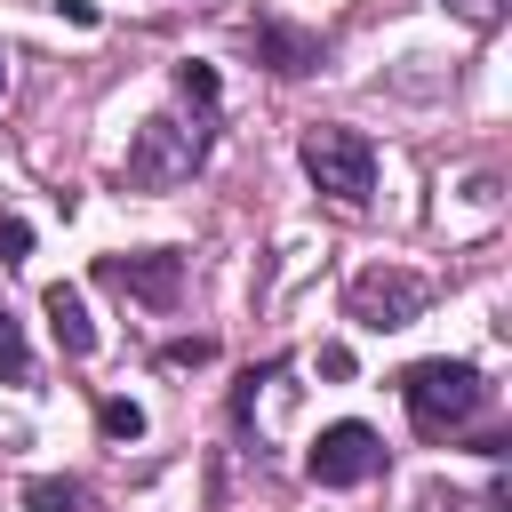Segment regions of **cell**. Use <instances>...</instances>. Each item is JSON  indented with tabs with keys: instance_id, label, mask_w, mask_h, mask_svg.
<instances>
[{
	"instance_id": "30bf717a",
	"label": "cell",
	"mask_w": 512,
	"mask_h": 512,
	"mask_svg": "<svg viewBox=\"0 0 512 512\" xmlns=\"http://www.w3.org/2000/svg\"><path fill=\"white\" fill-rule=\"evenodd\" d=\"M0 384H32V344H24V320L8 312V296H0Z\"/></svg>"
},
{
	"instance_id": "5b68a950",
	"label": "cell",
	"mask_w": 512,
	"mask_h": 512,
	"mask_svg": "<svg viewBox=\"0 0 512 512\" xmlns=\"http://www.w3.org/2000/svg\"><path fill=\"white\" fill-rule=\"evenodd\" d=\"M304 472H312L320 488H368V480L384 472V432H376V424H360V416L320 424V440H312Z\"/></svg>"
},
{
	"instance_id": "8992f818",
	"label": "cell",
	"mask_w": 512,
	"mask_h": 512,
	"mask_svg": "<svg viewBox=\"0 0 512 512\" xmlns=\"http://www.w3.org/2000/svg\"><path fill=\"white\" fill-rule=\"evenodd\" d=\"M96 280H104L112 296L152 304V312H176V296H184V256H176V248H144V256H96Z\"/></svg>"
},
{
	"instance_id": "52a82bcc",
	"label": "cell",
	"mask_w": 512,
	"mask_h": 512,
	"mask_svg": "<svg viewBox=\"0 0 512 512\" xmlns=\"http://www.w3.org/2000/svg\"><path fill=\"white\" fill-rule=\"evenodd\" d=\"M240 40H248V48H256V64H272L280 80H296V72H320V64H328V40H320V32H304V24H288V16H256Z\"/></svg>"
},
{
	"instance_id": "6da1fadb",
	"label": "cell",
	"mask_w": 512,
	"mask_h": 512,
	"mask_svg": "<svg viewBox=\"0 0 512 512\" xmlns=\"http://www.w3.org/2000/svg\"><path fill=\"white\" fill-rule=\"evenodd\" d=\"M208 152H216V64L184 56L176 64V104L152 112L136 128L128 160H120V192H176L208 168Z\"/></svg>"
},
{
	"instance_id": "5bb4252c",
	"label": "cell",
	"mask_w": 512,
	"mask_h": 512,
	"mask_svg": "<svg viewBox=\"0 0 512 512\" xmlns=\"http://www.w3.org/2000/svg\"><path fill=\"white\" fill-rule=\"evenodd\" d=\"M24 248H32V224L24 216H0V264H24Z\"/></svg>"
},
{
	"instance_id": "9a60e30c",
	"label": "cell",
	"mask_w": 512,
	"mask_h": 512,
	"mask_svg": "<svg viewBox=\"0 0 512 512\" xmlns=\"http://www.w3.org/2000/svg\"><path fill=\"white\" fill-rule=\"evenodd\" d=\"M0 96H8V48H0Z\"/></svg>"
},
{
	"instance_id": "ba28073f",
	"label": "cell",
	"mask_w": 512,
	"mask_h": 512,
	"mask_svg": "<svg viewBox=\"0 0 512 512\" xmlns=\"http://www.w3.org/2000/svg\"><path fill=\"white\" fill-rule=\"evenodd\" d=\"M40 312H48V336H56L64 360H88V352H96V320H88V304H80L72 280H56V288L40 296Z\"/></svg>"
},
{
	"instance_id": "277c9868",
	"label": "cell",
	"mask_w": 512,
	"mask_h": 512,
	"mask_svg": "<svg viewBox=\"0 0 512 512\" xmlns=\"http://www.w3.org/2000/svg\"><path fill=\"white\" fill-rule=\"evenodd\" d=\"M424 304H432V280L408 272V264H368V272H352V288H344V312H352V328H368V336H392V328L424 320Z\"/></svg>"
},
{
	"instance_id": "4fadbf2b",
	"label": "cell",
	"mask_w": 512,
	"mask_h": 512,
	"mask_svg": "<svg viewBox=\"0 0 512 512\" xmlns=\"http://www.w3.org/2000/svg\"><path fill=\"white\" fill-rule=\"evenodd\" d=\"M440 8H448V16H464L472 32H496V24H504V0H440Z\"/></svg>"
},
{
	"instance_id": "7a4b0ae2",
	"label": "cell",
	"mask_w": 512,
	"mask_h": 512,
	"mask_svg": "<svg viewBox=\"0 0 512 512\" xmlns=\"http://www.w3.org/2000/svg\"><path fill=\"white\" fill-rule=\"evenodd\" d=\"M400 400H408V424L424 432V440H448V432H464L480 408H488V376L472 368V360H416V368H400Z\"/></svg>"
},
{
	"instance_id": "9c48e42d",
	"label": "cell",
	"mask_w": 512,
	"mask_h": 512,
	"mask_svg": "<svg viewBox=\"0 0 512 512\" xmlns=\"http://www.w3.org/2000/svg\"><path fill=\"white\" fill-rule=\"evenodd\" d=\"M24 512H96V488L72 472H40V480H24Z\"/></svg>"
},
{
	"instance_id": "7c38bea8",
	"label": "cell",
	"mask_w": 512,
	"mask_h": 512,
	"mask_svg": "<svg viewBox=\"0 0 512 512\" xmlns=\"http://www.w3.org/2000/svg\"><path fill=\"white\" fill-rule=\"evenodd\" d=\"M200 360H216L208 336H176V344H160V368H200Z\"/></svg>"
},
{
	"instance_id": "8fae6325",
	"label": "cell",
	"mask_w": 512,
	"mask_h": 512,
	"mask_svg": "<svg viewBox=\"0 0 512 512\" xmlns=\"http://www.w3.org/2000/svg\"><path fill=\"white\" fill-rule=\"evenodd\" d=\"M96 424H104V440H144V408L136 400H96Z\"/></svg>"
},
{
	"instance_id": "3957f363",
	"label": "cell",
	"mask_w": 512,
	"mask_h": 512,
	"mask_svg": "<svg viewBox=\"0 0 512 512\" xmlns=\"http://www.w3.org/2000/svg\"><path fill=\"white\" fill-rule=\"evenodd\" d=\"M296 160H304V176H312L328 200H344V208H368V200H376V144H368L360 128L312 120V128L296 136Z\"/></svg>"
}]
</instances>
